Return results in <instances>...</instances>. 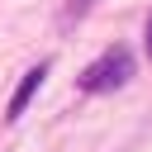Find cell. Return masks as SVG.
I'll list each match as a JSON object with an SVG mask.
<instances>
[{"label":"cell","instance_id":"cell-1","mask_svg":"<svg viewBox=\"0 0 152 152\" xmlns=\"http://www.w3.org/2000/svg\"><path fill=\"white\" fill-rule=\"evenodd\" d=\"M128 76H133V52H128L124 43H114V48H104V52L76 76V86H81L86 95H104V90H119Z\"/></svg>","mask_w":152,"mask_h":152},{"label":"cell","instance_id":"cell-2","mask_svg":"<svg viewBox=\"0 0 152 152\" xmlns=\"http://www.w3.org/2000/svg\"><path fill=\"white\" fill-rule=\"evenodd\" d=\"M43 76H48V62H38V66H28V71H24V81L14 86L10 104H5V119H10V124H14V119L28 109V100H33V95H38V86H43Z\"/></svg>","mask_w":152,"mask_h":152},{"label":"cell","instance_id":"cell-3","mask_svg":"<svg viewBox=\"0 0 152 152\" xmlns=\"http://www.w3.org/2000/svg\"><path fill=\"white\" fill-rule=\"evenodd\" d=\"M90 5H95V0H66V19H81Z\"/></svg>","mask_w":152,"mask_h":152},{"label":"cell","instance_id":"cell-4","mask_svg":"<svg viewBox=\"0 0 152 152\" xmlns=\"http://www.w3.org/2000/svg\"><path fill=\"white\" fill-rule=\"evenodd\" d=\"M147 57H152V19H147Z\"/></svg>","mask_w":152,"mask_h":152}]
</instances>
